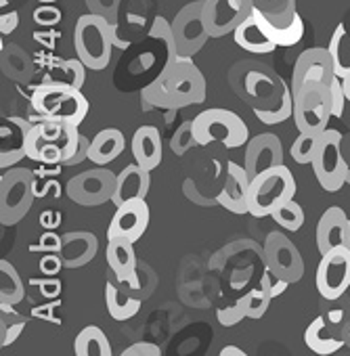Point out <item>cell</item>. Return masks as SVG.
<instances>
[{
    "instance_id": "obj_1",
    "label": "cell",
    "mask_w": 350,
    "mask_h": 356,
    "mask_svg": "<svg viewBox=\"0 0 350 356\" xmlns=\"http://www.w3.org/2000/svg\"><path fill=\"white\" fill-rule=\"evenodd\" d=\"M143 101L159 109H183L206 101V78L191 57H181L170 70L147 84L141 92Z\"/></svg>"
},
{
    "instance_id": "obj_2",
    "label": "cell",
    "mask_w": 350,
    "mask_h": 356,
    "mask_svg": "<svg viewBox=\"0 0 350 356\" xmlns=\"http://www.w3.org/2000/svg\"><path fill=\"white\" fill-rule=\"evenodd\" d=\"M80 130L78 124L57 122V120H40L32 126L28 134V157L38 163H65L76 149L80 147Z\"/></svg>"
},
{
    "instance_id": "obj_3",
    "label": "cell",
    "mask_w": 350,
    "mask_h": 356,
    "mask_svg": "<svg viewBox=\"0 0 350 356\" xmlns=\"http://www.w3.org/2000/svg\"><path fill=\"white\" fill-rule=\"evenodd\" d=\"M76 57L93 72H101L109 65L116 47V24L97 13H84L76 22L74 30Z\"/></svg>"
},
{
    "instance_id": "obj_4",
    "label": "cell",
    "mask_w": 350,
    "mask_h": 356,
    "mask_svg": "<svg viewBox=\"0 0 350 356\" xmlns=\"http://www.w3.org/2000/svg\"><path fill=\"white\" fill-rule=\"evenodd\" d=\"M32 113L38 120L72 122L80 126L88 113V101L80 88L59 82H42L32 95Z\"/></svg>"
},
{
    "instance_id": "obj_5",
    "label": "cell",
    "mask_w": 350,
    "mask_h": 356,
    "mask_svg": "<svg viewBox=\"0 0 350 356\" xmlns=\"http://www.w3.org/2000/svg\"><path fill=\"white\" fill-rule=\"evenodd\" d=\"M296 181L294 174L289 172V168L285 163H279L262 174H258L256 178H252L250 183V214L254 218H264V216H273L283 204H287L289 200L296 197Z\"/></svg>"
},
{
    "instance_id": "obj_6",
    "label": "cell",
    "mask_w": 350,
    "mask_h": 356,
    "mask_svg": "<svg viewBox=\"0 0 350 356\" xmlns=\"http://www.w3.org/2000/svg\"><path fill=\"white\" fill-rule=\"evenodd\" d=\"M191 132L196 145L200 147L221 143L227 149H237L248 145L250 140V130L246 122L231 109H206L198 113L191 122Z\"/></svg>"
},
{
    "instance_id": "obj_7",
    "label": "cell",
    "mask_w": 350,
    "mask_h": 356,
    "mask_svg": "<svg viewBox=\"0 0 350 356\" xmlns=\"http://www.w3.org/2000/svg\"><path fill=\"white\" fill-rule=\"evenodd\" d=\"M36 200V181L28 168H7L0 176V222L13 227L22 222Z\"/></svg>"
},
{
    "instance_id": "obj_8",
    "label": "cell",
    "mask_w": 350,
    "mask_h": 356,
    "mask_svg": "<svg viewBox=\"0 0 350 356\" xmlns=\"http://www.w3.org/2000/svg\"><path fill=\"white\" fill-rule=\"evenodd\" d=\"M333 118L331 88L323 82H306L294 92V124L300 132H323Z\"/></svg>"
},
{
    "instance_id": "obj_9",
    "label": "cell",
    "mask_w": 350,
    "mask_h": 356,
    "mask_svg": "<svg viewBox=\"0 0 350 356\" xmlns=\"http://www.w3.org/2000/svg\"><path fill=\"white\" fill-rule=\"evenodd\" d=\"M310 165L321 189L327 193H335L344 187V183H348L350 168L342 155V134L337 130L327 128L321 132V140Z\"/></svg>"
},
{
    "instance_id": "obj_10",
    "label": "cell",
    "mask_w": 350,
    "mask_h": 356,
    "mask_svg": "<svg viewBox=\"0 0 350 356\" xmlns=\"http://www.w3.org/2000/svg\"><path fill=\"white\" fill-rule=\"evenodd\" d=\"M116 183H118V174H113L105 165H97L93 170L72 176L67 181L65 193L74 204L95 208L111 202L116 193Z\"/></svg>"
},
{
    "instance_id": "obj_11",
    "label": "cell",
    "mask_w": 350,
    "mask_h": 356,
    "mask_svg": "<svg viewBox=\"0 0 350 356\" xmlns=\"http://www.w3.org/2000/svg\"><path fill=\"white\" fill-rule=\"evenodd\" d=\"M202 11H204V0H193V3L185 5L172 22V32L174 38H177L181 57L198 55L210 40Z\"/></svg>"
},
{
    "instance_id": "obj_12",
    "label": "cell",
    "mask_w": 350,
    "mask_h": 356,
    "mask_svg": "<svg viewBox=\"0 0 350 356\" xmlns=\"http://www.w3.org/2000/svg\"><path fill=\"white\" fill-rule=\"evenodd\" d=\"M254 13V0H204V24L210 38L233 34Z\"/></svg>"
},
{
    "instance_id": "obj_13",
    "label": "cell",
    "mask_w": 350,
    "mask_h": 356,
    "mask_svg": "<svg viewBox=\"0 0 350 356\" xmlns=\"http://www.w3.org/2000/svg\"><path fill=\"white\" fill-rule=\"evenodd\" d=\"M264 262L271 273L285 279L287 283H298L304 277V260L298 248L281 231H271L264 239Z\"/></svg>"
},
{
    "instance_id": "obj_14",
    "label": "cell",
    "mask_w": 350,
    "mask_h": 356,
    "mask_svg": "<svg viewBox=\"0 0 350 356\" xmlns=\"http://www.w3.org/2000/svg\"><path fill=\"white\" fill-rule=\"evenodd\" d=\"M315 279L321 298L333 300L344 296L350 287V250L346 245H337L323 254Z\"/></svg>"
},
{
    "instance_id": "obj_15",
    "label": "cell",
    "mask_w": 350,
    "mask_h": 356,
    "mask_svg": "<svg viewBox=\"0 0 350 356\" xmlns=\"http://www.w3.org/2000/svg\"><path fill=\"white\" fill-rule=\"evenodd\" d=\"M337 76H335L329 51L325 47H312V49H306L296 59L289 86H292V92L300 90L306 82H323V84L331 86V82Z\"/></svg>"
},
{
    "instance_id": "obj_16",
    "label": "cell",
    "mask_w": 350,
    "mask_h": 356,
    "mask_svg": "<svg viewBox=\"0 0 350 356\" xmlns=\"http://www.w3.org/2000/svg\"><path fill=\"white\" fill-rule=\"evenodd\" d=\"M32 122L19 115H3L0 120V168L7 170L28 157V134Z\"/></svg>"
},
{
    "instance_id": "obj_17",
    "label": "cell",
    "mask_w": 350,
    "mask_h": 356,
    "mask_svg": "<svg viewBox=\"0 0 350 356\" xmlns=\"http://www.w3.org/2000/svg\"><path fill=\"white\" fill-rule=\"evenodd\" d=\"M149 218H151V212L145 200H128L116 208V214L107 229V239L124 237L136 243L145 235L149 227Z\"/></svg>"
},
{
    "instance_id": "obj_18",
    "label": "cell",
    "mask_w": 350,
    "mask_h": 356,
    "mask_svg": "<svg viewBox=\"0 0 350 356\" xmlns=\"http://www.w3.org/2000/svg\"><path fill=\"white\" fill-rule=\"evenodd\" d=\"M283 163V145L277 134L264 132L248 140L244 165L250 174V178H256L258 174Z\"/></svg>"
},
{
    "instance_id": "obj_19",
    "label": "cell",
    "mask_w": 350,
    "mask_h": 356,
    "mask_svg": "<svg viewBox=\"0 0 350 356\" xmlns=\"http://www.w3.org/2000/svg\"><path fill=\"white\" fill-rule=\"evenodd\" d=\"M250 183H252V178H250L246 165L229 161L225 185H223L221 193L216 195V202L231 214H237V216L250 214V202H248Z\"/></svg>"
},
{
    "instance_id": "obj_20",
    "label": "cell",
    "mask_w": 350,
    "mask_h": 356,
    "mask_svg": "<svg viewBox=\"0 0 350 356\" xmlns=\"http://www.w3.org/2000/svg\"><path fill=\"white\" fill-rule=\"evenodd\" d=\"M134 243L124 239V237H116V239H107V248H105V258L109 268L113 270L116 279L124 285H130L132 289H138V277H136V254H134Z\"/></svg>"
},
{
    "instance_id": "obj_21",
    "label": "cell",
    "mask_w": 350,
    "mask_h": 356,
    "mask_svg": "<svg viewBox=\"0 0 350 356\" xmlns=\"http://www.w3.org/2000/svg\"><path fill=\"white\" fill-rule=\"evenodd\" d=\"M151 187V170L134 163H128L120 174H118V183H116V193L111 202L122 206L128 200H145Z\"/></svg>"
},
{
    "instance_id": "obj_22",
    "label": "cell",
    "mask_w": 350,
    "mask_h": 356,
    "mask_svg": "<svg viewBox=\"0 0 350 356\" xmlns=\"http://www.w3.org/2000/svg\"><path fill=\"white\" fill-rule=\"evenodd\" d=\"M99 252V239L90 231H67L63 235L61 258L65 268H80L86 266Z\"/></svg>"
},
{
    "instance_id": "obj_23",
    "label": "cell",
    "mask_w": 350,
    "mask_h": 356,
    "mask_svg": "<svg viewBox=\"0 0 350 356\" xmlns=\"http://www.w3.org/2000/svg\"><path fill=\"white\" fill-rule=\"evenodd\" d=\"M348 216L342 208L333 206L327 208L319 222H317V248L319 254H327L329 250L344 245V237H346V229H348Z\"/></svg>"
},
{
    "instance_id": "obj_24",
    "label": "cell",
    "mask_w": 350,
    "mask_h": 356,
    "mask_svg": "<svg viewBox=\"0 0 350 356\" xmlns=\"http://www.w3.org/2000/svg\"><path fill=\"white\" fill-rule=\"evenodd\" d=\"M132 157L138 165L147 170H155L161 163L164 147H161V134L155 126H141L132 134Z\"/></svg>"
},
{
    "instance_id": "obj_25",
    "label": "cell",
    "mask_w": 350,
    "mask_h": 356,
    "mask_svg": "<svg viewBox=\"0 0 350 356\" xmlns=\"http://www.w3.org/2000/svg\"><path fill=\"white\" fill-rule=\"evenodd\" d=\"M235 44L248 53L254 55H269L273 51H277L279 47L275 44V40L269 36V32L264 30L262 22L258 19L256 13H252L235 32H233Z\"/></svg>"
},
{
    "instance_id": "obj_26",
    "label": "cell",
    "mask_w": 350,
    "mask_h": 356,
    "mask_svg": "<svg viewBox=\"0 0 350 356\" xmlns=\"http://www.w3.org/2000/svg\"><path fill=\"white\" fill-rule=\"evenodd\" d=\"M124 147H126V138H124L122 130H118V128L99 130L95 134V138L90 140L88 161L95 165H107L122 155Z\"/></svg>"
},
{
    "instance_id": "obj_27",
    "label": "cell",
    "mask_w": 350,
    "mask_h": 356,
    "mask_svg": "<svg viewBox=\"0 0 350 356\" xmlns=\"http://www.w3.org/2000/svg\"><path fill=\"white\" fill-rule=\"evenodd\" d=\"M304 343L315 352V354H321V356H327V354H335L340 348H344V337H340L325 321L323 314L315 316L310 321V325L306 327L304 331Z\"/></svg>"
},
{
    "instance_id": "obj_28",
    "label": "cell",
    "mask_w": 350,
    "mask_h": 356,
    "mask_svg": "<svg viewBox=\"0 0 350 356\" xmlns=\"http://www.w3.org/2000/svg\"><path fill=\"white\" fill-rule=\"evenodd\" d=\"M74 352L76 356H111L113 354L109 337L97 325H88L76 335Z\"/></svg>"
},
{
    "instance_id": "obj_29",
    "label": "cell",
    "mask_w": 350,
    "mask_h": 356,
    "mask_svg": "<svg viewBox=\"0 0 350 356\" xmlns=\"http://www.w3.org/2000/svg\"><path fill=\"white\" fill-rule=\"evenodd\" d=\"M327 51L331 55L335 76L340 80L350 78V34H348V30H346L344 24H337L335 26V30H333V34L329 38Z\"/></svg>"
},
{
    "instance_id": "obj_30",
    "label": "cell",
    "mask_w": 350,
    "mask_h": 356,
    "mask_svg": "<svg viewBox=\"0 0 350 356\" xmlns=\"http://www.w3.org/2000/svg\"><path fill=\"white\" fill-rule=\"evenodd\" d=\"M26 298V285L9 260H0V304L17 306Z\"/></svg>"
},
{
    "instance_id": "obj_31",
    "label": "cell",
    "mask_w": 350,
    "mask_h": 356,
    "mask_svg": "<svg viewBox=\"0 0 350 356\" xmlns=\"http://www.w3.org/2000/svg\"><path fill=\"white\" fill-rule=\"evenodd\" d=\"M105 306H107V312L113 321H130L134 314H138L141 300L124 296L116 287V283L107 281L105 283Z\"/></svg>"
},
{
    "instance_id": "obj_32",
    "label": "cell",
    "mask_w": 350,
    "mask_h": 356,
    "mask_svg": "<svg viewBox=\"0 0 350 356\" xmlns=\"http://www.w3.org/2000/svg\"><path fill=\"white\" fill-rule=\"evenodd\" d=\"M254 9L275 28H287L298 15L296 0H254Z\"/></svg>"
},
{
    "instance_id": "obj_33",
    "label": "cell",
    "mask_w": 350,
    "mask_h": 356,
    "mask_svg": "<svg viewBox=\"0 0 350 356\" xmlns=\"http://www.w3.org/2000/svg\"><path fill=\"white\" fill-rule=\"evenodd\" d=\"M86 65L76 57V59H65V61H57L51 65L49 74H47V82H59V84H67L74 88L82 90V84L86 80Z\"/></svg>"
},
{
    "instance_id": "obj_34",
    "label": "cell",
    "mask_w": 350,
    "mask_h": 356,
    "mask_svg": "<svg viewBox=\"0 0 350 356\" xmlns=\"http://www.w3.org/2000/svg\"><path fill=\"white\" fill-rule=\"evenodd\" d=\"M321 314L325 316L327 325L342 337L344 329L350 325V300L346 296L327 300H321Z\"/></svg>"
},
{
    "instance_id": "obj_35",
    "label": "cell",
    "mask_w": 350,
    "mask_h": 356,
    "mask_svg": "<svg viewBox=\"0 0 350 356\" xmlns=\"http://www.w3.org/2000/svg\"><path fill=\"white\" fill-rule=\"evenodd\" d=\"M254 13L258 15V19L262 22L264 30L269 32V36L275 40V44H277L279 49H281V47H296V44L302 40V36H304V22H302L300 13L296 15V19H294L287 28H275V26H271V24L267 22V17H264L260 11L254 9Z\"/></svg>"
},
{
    "instance_id": "obj_36",
    "label": "cell",
    "mask_w": 350,
    "mask_h": 356,
    "mask_svg": "<svg viewBox=\"0 0 350 356\" xmlns=\"http://www.w3.org/2000/svg\"><path fill=\"white\" fill-rule=\"evenodd\" d=\"M0 310H3V314H0V346L7 348L22 335L28 321L22 312H15L13 306L0 304Z\"/></svg>"
},
{
    "instance_id": "obj_37",
    "label": "cell",
    "mask_w": 350,
    "mask_h": 356,
    "mask_svg": "<svg viewBox=\"0 0 350 356\" xmlns=\"http://www.w3.org/2000/svg\"><path fill=\"white\" fill-rule=\"evenodd\" d=\"M254 113L267 126H275V124H281V122L289 120L294 115V92H292V86L281 82V105L279 107H275V109H254Z\"/></svg>"
},
{
    "instance_id": "obj_38",
    "label": "cell",
    "mask_w": 350,
    "mask_h": 356,
    "mask_svg": "<svg viewBox=\"0 0 350 356\" xmlns=\"http://www.w3.org/2000/svg\"><path fill=\"white\" fill-rule=\"evenodd\" d=\"M319 140H321V132H300L296 136V140L292 143V159L300 165H308L312 163V157H315V151L319 147Z\"/></svg>"
},
{
    "instance_id": "obj_39",
    "label": "cell",
    "mask_w": 350,
    "mask_h": 356,
    "mask_svg": "<svg viewBox=\"0 0 350 356\" xmlns=\"http://www.w3.org/2000/svg\"><path fill=\"white\" fill-rule=\"evenodd\" d=\"M281 229H285V231H300L302 229V225H304V210H302V206L296 202V200H289L287 204H283L273 216H271Z\"/></svg>"
},
{
    "instance_id": "obj_40",
    "label": "cell",
    "mask_w": 350,
    "mask_h": 356,
    "mask_svg": "<svg viewBox=\"0 0 350 356\" xmlns=\"http://www.w3.org/2000/svg\"><path fill=\"white\" fill-rule=\"evenodd\" d=\"M246 298H248V318H262L273 300L269 289H264L262 285L246 293Z\"/></svg>"
},
{
    "instance_id": "obj_41",
    "label": "cell",
    "mask_w": 350,
    "mask_h": 356,
    "mask_svg": "<svg viewBox=\"0 0 350 356\" xmlns=\"http://www.w3.org/2000/svg\"><path fill=\"white\" fill-rule=\"evenodd\" d=\"M246 316H248V298L246 296L239 298L233 306H227V308H218L216 310V318L225 327H233V325L241 323Z\"/></svg>"
},
{
    "instance_id": "obj_42",
    "label": "cell",
    "mask_w": 350,
    "mask_h": 356,
    "mask_svg": "<svg viewBox=\"0 0 350 356\" xmlns=\"http://www.w3.org/2000/svg\"><path fill=\"white\" fill-rule=\"evenodd\" d=\"M260 285L264 287V289H269V293L273 296V298H279L285 289H287V281L285 279H281V277H277L275 273H271L269 268L262 273V277H260Z\"/></svg>"
},
{
    "instance_id": "obj_43",
    "label": "cell",
    "mask_w": 350,
    "mask_h": 356,
    "mask_svg": "<svg viewBox=\"0 0 350 356\" xmlns=\"http://www.w3.org/2000/svg\"><path fill=\"white\" fill-rule=\"evenodd\" d=\"M86 5L90 7V13L103 15L105 19H109V15H111V19H113L120 0H86Z\"/></svg>"
},
{
    "instance_id": "obj_44",
    "label": "cell",
    "mask_w": 350,
    "mask_h": 356,
    "mask_svg": "<svg viewBox=\"0 0 350 356\" xmlns=\"http://www.w3.org/2000/svg\"><path fill=\"white\" fill-rule=\"evenodd\" d=\"M34 22L40 26H55L61 22V11L55 9L53 5H42L40 9L34 11Z\"/></svg>"
},
{
    "instance_id": "obj_45",
    "label": "cell",
    "mask_w": 350,
    "mask_h": 356,
    "mask_svg": "<svg viewBox=\"0 0 350 356\" xmlns=\"http://www.w3.org/2000/svg\"><path fill=\"white\" fill-rule=\"evenodd\" d=\"M122 356H161V350L151 341H136V343L124 348Z\"/></svg>"
},
{
    "instance_id": "obj_46",
    "label": "cell",
    "mask_w": 350,
    "mask_h": 356,
    "mask_svg": "<svg viewBox=\"0 0 350 356\" xmlns=\"http://www.w3.org/2000/svg\"><path fill=\"white\" fill-rule=\"evenodd\" d=\"M61 268H65V266H63V258H61L59 252H51V254H45V256H42V260H40V270H42L45 275L53 277V275H57Z\"/></svg>"
},
{
    "instance_id": "obj_47",
    "label": "cell",
    "mask_w": 350,
    "mask_h": 356,
    "mask_svg": "<svg viewBox=\"0 0 350 356\" xmlns=\"http://www.w3.org/2000/svg\"><path fill=\"white\" fill-rule=\"evenodd\" d=\"M331 99H333V118H342V113H344V103L348 101L346 99V95H344V86H342V80L340 78H335L333 82H331Z\"/></svg>"
},
{
    "instance_id": "obj_48",
    "label": "cell",
    "mask_w": 350,
    "mask_h": 356,
    "mask_svg": "<svg viewBox=\"0 0 350 356\" xmlns=\"http://www.w3.org/2000/svg\"><path fill=\"white\" fill-rule=\"evenodd\" d=\"M63 248V235H57L53 231H47L40 241H38V250H42L45 254H51V252H61Z\"/></svg>"
},
{
    "instance_id": "obj_49",
    "label": "cell",
    "mask_w": 350,
    "mask_h": 356,
    "mask_svg": "<svg viewBox=\"0 0 350 356\" xmlns=\"http://www.w3.org/2000/svg\"><path fill=\"white\" fill-rule=\"evenodd\" d=\"M19 26V13L17 11H9V13H3L0 15V34L7 36V34H13Z\"/></svg>"
},
{
    "instance_id": "obj_50",
    "label": "cell",
    "mask_w": 350,
    "mask_h": 356,
    "mask_svg": "<svg viewBox=\"0 0 350 356\" xmlns=\"http://www.w3.org/2000/svg\"><path fill=\"white\" fill-rule=\"evenodd\" d=\"M88 149H90V140L82 134V138H80V147L76 149V153L63 163V165H76V163H82L84 159H88Z\"/></svg>"
},
{
    "instance_id": "obj_51",
    "label": "cell",
    "mask_w": 350,
    "mask_h": 356,
    "mask_svg": "<svg viewBox=\"0 0 350 356\" xmlns=\"http://www.w3.org/2000/svg\"><path fill=\"white\" fill-rule=\"evenodd\" d=\"M40 293L45 298H59V293H61V281H57V279H45L40 283Z\"/></svg>"
},
{
    "instance_id": "obj_52",
    "label": "cell",
    "mask_w": 350,
    "mask_h": 356,
    "mask_svg": "<svg viewBox=\"0 0 350 356\" xmlns=\"http://www.w3.org/2000/svg\"><path fill=\"white\" fill-rule=\"evenodd\" d=\"M218 354L221 356H246V352L241 348H237V346H225Z\"/></svg>"
},
{
    "instance_id": "obj_53",
    "label": "cell",
    "mask_w": 350,
    "mask_h": 356,
    "mask_svg": "<svg viewBox=\"0 0 350 356\" xmlns=\"http://www.w3.org/2000/svg\"><path fill=\"white\" fill-rule=\"evenodd\" d=\"M342 86H344V95H346V99L350 101V78L342 80Z\"/></svg>"
},
{
    "instance_id": "obj_54",
    "label": "cell",
    "mask_w": 350,
    "mask_h": 356,
    "mask_svg": "<svg viewBox=\"0 0 350 356\" xmlns=\"http://www.w3.org/2000/svg\"><path fill=\"white\" fill-rule=\"evenodd\" d=\"M342 337H344V343H346V346L350 348V325H348V327L344 329V333H342Z\"/></svg>"
},
{
    "instance_id": "obj_55",
    "label": "cell",
    "mask_w": 350,
    "mask_h": 356,
    "mask_svg": "<svg viewBox=\"0 0 350 356\" xmlns=\"http://www.w3.org/2000/svg\"><path fill=\"white\" fill-rule=\"evenodd\" d=\"M344 245L350 250V222H348V229H346V237H344Z\"/></svg>"
},
{
    "instance_id": "obj_56",
    "label": "cell",
    "mask_w": 350,
    "mask_h": 356,
    "mask_svg": "<svg viewBox=\"0 0 350 356\" xmlns=\"http://www.w3.org/2000/svg\"><path fill=\"white\" fill-rule=\"evenodd\" d=\"M40 5H53V3H57V0H38Z\"/></svg>"
}]
</instances>
